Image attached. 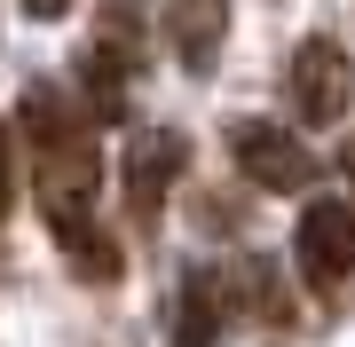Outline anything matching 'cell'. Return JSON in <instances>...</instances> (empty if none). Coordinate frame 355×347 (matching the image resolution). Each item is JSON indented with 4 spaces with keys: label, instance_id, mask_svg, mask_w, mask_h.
Wrapping results in <instances>:
<instances>
[{
    "label": "cell",
    "instance_id": "cell-1",
    "mask_svg": "<svg viewBox=\"0 0 355 347\" xmlns=\"http://www.w3.org/2000/svg\"><path fill=\"white\" fill-rule=\"evenodd\" d=\"M32 150H40V166H32V197H40V213H48V229H55V237L87 229L95 190H103V158H95L87 127L48 134V142H32Z\"/></svg>",
    "mask_w": 355,
    "mask_h": 347
},
{
    "label": "cell",
    "instance_id": "cell-2",
    "mask_svg": "<svg viewBox=\"0 0 355 347\" xmlns=\"http://www.w3.org/2000/svg\"><path fill=\"white\" fill-rule=\"evenodd\" d=\"M229 158H237V174L253 181L268 197H300L308 181H316V150H308L300 134H284L277 118H237L229 127Z\"/></svg>",
    "mask_w": 355,
    "mask_h": 347
},
{
    "label": "cell",
    "instance_id": "cell-3",
    "mask_svg": "<svg viewBox=\"0 0 355 347\" xmlns=\"http://www.w3.org/2000/svg\"><path fill=\"white\" fill-rule=\"evenodd\" d=\"M292 260H300L308 292H340L355 276V206L347 197H316V206L300 213V229H292Z\"/></svg>",
    "mask_w": 355,
    "mask_h": 347
},
{
    "label": "cell",
    "instance_id": "cell-4",
    "mask_svg": "<svg viewBox=\"0 0 355 347\" xmlns=\"http://www.w3.org/2000/svg\"><path fill=\"white\" fill-rule=\"evenodd\" d=\"M182 166H190V134L182 127H150V134H135L127 142V213H135V229H158V213H166V190L182 181Z\"/></svg>",
    "mask_w": 355,
    "mask_h": 347
},
{
    "label": "cell",
    "instance_id": "cell-5",
    "mask_svg": "<svg viewBox=\"0 0 355 347\" xmlns=\"http://www.w3.org/2000/svg\"><path fill=\"white\" fill-rule=\"evenodd\" d=\"M355 103V64L340 55V39H300L292 48V111L308 118V127H340Z\"/></svg>",
    "mask_w": 355,
    "mask_h": 347
},
{
    "label": "cell",
    "instance_id": "cell-6",
    "mask_svg": "<svg viewBox=\"0 0 355 347\" xmlns=\"http://www.w3.org/2000/svg\"><path fill=\"white\" fill-rule=\"evenodd\" d=\"M221 32H229V0H166V39L190 71H214Z\"/></svg>",
    "mask_w": 355,
    "mask_h": 347
},
{
    "label": "cell",
    "instance_id": "cell-7",
    "mask_svg": "<svg viewBox=\"0 0 355 347\" xmlns=\"http://www.w3.org/2000/svg\"><path fill=\"white\" fill-rule=\"evenodd\" d=\"M221 276L214 269H190L182 276V308H174V347H214L221 339Z\"/></svg>",
    "mask_w": 355,
    "mask_h": 347
},
{
    "label": "cell",
    "instance_id": "cell-8",
    "mask_svg": "<svg viewBox=\"0 0 355 347\" xmlns=\"http://www.w3.org/2000/svg\"><path fill=\"white\" fill-rule=\"evenodd\" d=\"M16 118H24V134H32V142H48V134H71V127H87V118H79V111L64 103V87H48V79H32V87H24Z\"/></svg>",
    "mask_w": 355,
    "mask_h": 347
},
{
    "label": "cell",
    "instance_id": "cell-9",
    "mask_svg": "<svg viewBox=\"0 0 355 347\" xmlns=\"http://www.w3.org/2000/svg\"><path fill=\"white\" fill-rule=\"evenodd\" d=\"M64 260H71V276H95V284H119V269H127V253H119L103 229H71L64 237Z\"/></svg>",
    "mask_w": 355,
    "mask_h": 347
},
{
    "label": "cell",
    "instance_id": "cell-10",
    "mask_svg": "<svg viewBox=\"0 0 355 347\" xmlns=\"http://www.w3.org/2000/svg\"><path fill=\"white\" fill-rule=\"evenodd\" d=\"M245 284H253V308H261L268 323H277V316H284V292L268 284V260H245Z\"/></svg>",
    "mask_w": 355,
    "mask_h": 347
},
{
    "label": "cell",
    "instance_id": "cell-11",
    "mask_svg": "<svg viewBox=\"0 0 355 347\" xmlns=\"http://www.w3.org/2000/svg\"><path fill=\"white\" fill-rule=\"evenodd\" d=\"M16 206V142H8V118H0V221Z\"/></svg>",
    "mask_w": 355,
    "mask_h": 347
},
{
    "label": "cell",
    "instance_id": "cell-12",
    "mask_svg": "<svg viewBox=\"0 0 355 347\" xmlns=\"http://www.w3.org/2000/svg\"><path fill=\"white\" fill-rule=\"evenodd\" d=\"M24 16H40V24H55V16H71V0H24Z\"/></svg>",
    "mask_w": 355,
    "mask_h": 347
},
{
    "label": "cell",
    "instance_id": "cell-13",
    "mask_svg": "<svg viewBox=\"0 0 355 347\" xmlns=\"http://www.w3.org/2000/svg\"><path fill=\"white\" fill-rule=\"evenodd\" d=\"M340 166H347V174H355V150H347V158H340Z\"/></svg>",
    "mask_w": 355,
    "mask_h": 347
}]
</instances>
